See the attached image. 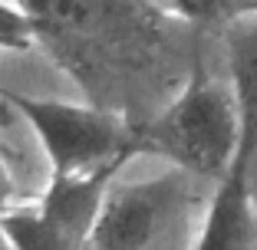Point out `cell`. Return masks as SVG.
<instances>
[{
	"mask_svg": "<svg viewBox=\"0 0 257 250\" xmlns=\"http://www.w3.org/2000/svg\"><path fill=\"white\" fill-rule=\"evenodd\" d=\"M33 30V43L60 63L86 102L125 115V99L159 60L168 14L152 0H10Z\"/></svg>",
	"mask_w": 257,
	"mask_h": 250,
	"instance_id": "6da1fadb",
	"label": "cell"
},
{
	"mask_svg": "<svg viewBox=\"0 0 257 250\" xmlns=\"http://www.w3.org/2000/svg\"><path fill=\"white\" fill-rule=\"evenodd\" d=\"M136 142L139 155L149 152L168 158L185 178H204L218 184L237 148L231 89L214 79L198 56L185 89L162 112L136 125Z\"/></svg>",
	"mask_w": 257,
	"mask_h": 250,
	"instance_id": "7a4b0ae2",
	"label": "cell"
},
{
	"mask_svg": "<svg viewBox=\"0 0 257 250\" xmlns=\"http://www.w3.org/2000/svg\"><path fill=\"white\" fill-rule=\"evenodd\" d=\"M0 99L17 109L40 138L53 171L50 178L89 174L106 165H128L139 155L136 125L119 112L96 109L89 102L23 96L7 86H0Z\"/></svg>",
	"mask_w": 257,
	"mask_h": 250,
	"instance_id": "3957f363",
	"label": "cell"
},
{
	"mask_svg": "<svg viewBox=\"0 0 257 250\" xmlns=\"http://www.w3.org/2000/svg\"><path fill=\"white\" fill-rule=\"evenodd\" d=\"M122 168L125 165H106L89 174L50 178L37 204L0 211V237L7 250H89L102 194Z\"/></svg>",
	"mask_w": 257,
	"mask_h": 250,
	"instance_id": "277c9868",
	"label": "cell"
},
{
	"mask_svg": "<svg viewBox=\"0 0 257 250\" xmlns=\"http://www.w3.org/2000/svg\"><path fill=\"white\" fill-rule=\"evenodd\" d=\"M185 174L168 171L152 181H112L102 194L89 250H149L182 201Z\"/></svg>",
	"mask_w": 257,
	"mask_h": 250,
	"instance_id": "5b68a950",
	"label": "cell"
},
{
	"mask_svg": "<svg viewBox=\"0 0 257 250\" xmlns=\"http://www.w3.org/2000/svg\"><path fill=\"white\" fill-rule=\"evenodd\" d=\"M227 40V73L231 99L237 115V148L234 161L244 168L250 194L257 201V17H244L224 33Z\"/></svg>",
	"mask_w": 257,
	"mask_h": 250,
	"instance_id": "8992f818",
	"label": "cell"
},
{
	"mask_svg": "<svg viewBox=\"0 0 257 250\" xmlns=\"http://www.w3.org/2000/svg\"><path fill=\"white\" fill-rule=\"evenodd\" d=\"M172 14L208 33H227L237 20L254 17V0H165Z\"/></svg>",
	"mask_w": 257,
	"mask_h": 250,
	"instance_id": "52a82bcc",
	"label": "cell"
},
{
	"mask_svg": "<svg viewBox=\"0 0 257 250\" xmlns=\"http://www.w3.org/2000/svg\"><path fill=\"white\" fill-rule=\"evenodd\" d=\"M30 46H33L30 20L10 0H0V50H30Z\"/></svg>",
	"mask_w": 257,
	"mask_h": 250,
	"instance_id": "ba28073f",
	"label": "cell"
},
{
	"mask_svg": "<svg viewBox=\"0 0 257 250\" xmlns=\"http://www.w3.org/2000/svg\"><path fill=\"white\" fill-rule=\"evenodd\" d=\"M17 188H14V174H10L7 161H4V155H0V211H7V207H14L10 201H14Z\"/></svg>",
	"mask_w": 257,
	"mask_h": 250,
	"instance_id": "9c48e42d",
	"label": "cell"
},
{
	"mask_svg": "<svg viewBox=\"0 0 257 250\" xmlns=\"http://www.w3.org/2000/svg\"><path fill=\"white\" fill-rule=\"evenodd\" d=\"M254 17H257V0H254Z\"/></svg>",
	"mask_w": 257,
	"mask_h": 250,
	"instance_id": "30bf717a",
	"label": "cell"
}]
</instances>
